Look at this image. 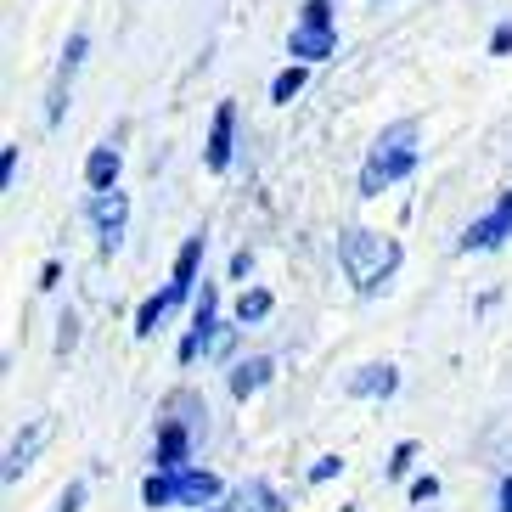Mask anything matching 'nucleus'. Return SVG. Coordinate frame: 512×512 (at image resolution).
Listing matches in <instances>:
<instances>
[{"instance_id": "obj_1", "label": "nucleus", "mask_w": 512, "mask_h": 512, "mask_svg": "<svg viewBox=\"0 0 512 512\" xmlns=\"http://www.w3.org/2000/svg\"><path fill=\"white\" fill-rule=\"evenodd\" d=\"M338 259H344L349 282L361 287V293H377V287L394 276V265H400V242L355 226V231H344V237H338Z\"/></svg>"}, {"instance_id": "obj_2", "label": "nucleus", "mask_w": 512, "mask_h": 512, "mask_svg": "<svg viewBox=\"0 0 512 512\" xmlns=\"http://www.w3.org/2000/svg\"><path fill=\"white\" fill-rule=\"evenodd\" d=\"M411 169H417V124L400 119V124H389V130H383V136L372 141V152H366L361 192H366V197H377L383 186H394L400 175H411Z\"/></svg>"}, {"instance_id": "obj_3", "label": "nucleus", "mask_w": 512, "mask_h": 512, "mask_svg": "<svg viewBox=\"0 0 512 512\" xmlns=\"http://www.w3.org/2000/svg\"><path fill=\"white\" fill-rule=\"evenodd\" d=\"M220 496V479L203 473V467H175V473H152L141 484V501L147 507H203V501Z\"/></svg>"}, {"instance_id": "obj_4", "label": "nucleus", "mask_w": 512, "mask_h": 512, "mask_svg": "<svg viewBox=\"0 0 512 512\" xmlns=\"http://www.w3.org/2000/svg\"><path fill=\"white\" fill-rule=\"evenodd\" d=\"M203 248H209V237H186V248L175 254V276H169V287L158 293V299H147V304L136 310V332H141V338H147V332H158V321H164L169 310H175L186 293H192L197 265H203Z\"/></svg>"}, {"instance_id": "obj_5", "label": "nucleus", "mask_w": 512, "mask_h": 512, "mask_svg": "<svg viewBox=\"0 0 512 512\" xmlns=\"http://www.w3.org/2000/svg\"><path fill=\"white\" fill-rule=\"evenodd\" d=\"M91 220L96 231H102V248L113 254L124 242V220H130V197L119 192V186H102V192H91Z\"/></svg>"}, {"instance_id": "obj_6", "label": "nucleus", "mask_w": 512, "mask_h": 512, "mask_svg": "<svg viewBox=\"0 0 512 512\" xmlns=\"http://www.w3.org/2000/svg\"><path fill=\"white\" fill-rule=\"evenodd\" d=\"M214 338H220V332H214V287L203 282V299H197V316H192V332H186V338H181V361L192 366L197 355H203V349H214Z\"/></svg>"}, {"instance_id": "obj_7", "label": "nucleus", "mask_w": 512, "mask_h": 512, "mask_svg": "<svg viewBox=\"0 0 512 512\" xmlns=\"http://www.w3.org/2000/svg\"><path fill=\"white\" fill-rule=\"evenodd\" d=\"M512 237V192L496 203V214H484V220H473V226L462 231V248H496V242Z\"/></svg>"}, {"instance_id": "obj_8", "label": "nucleus", "mask_w": 512, "mask_h": 512, "mask_svg": "<svg viewBox=\"0 0 512 512\" xmlns=\"http://www.w3.org/2000/svg\"><path fill=\"white\" fill-rule=\"evenodd\" d=\"M287 51L304 62H321L338 51V34H332V23H316V17H304L299 29H293V40H287Z\"/></svg>"}, {"instance_id": "obj_9", "label": "nucleus", "mask_w": 512, "mask_h": 512, "mask_svg": "<svg viewBox=\"0 0 512 512\" xmlns=\"http://www.w3.org/2000/svg\"><path fill=\"white\" fill-rule=\"evenodd\" d=\"M231 130H237V102H220L214 107V124H209V147H203V164L209 169L231 164Z\"/></svg>"}, {"instance_id": "obj_10", "label": "nucleus", "mask_w": 512, "mask_h": 512, "mask_svg": "<svg viewBox=\"0 0 512 512\" xmlns=\"http://www.w3.org/2000/svg\"><path fill=\"white\" fill-rule=\"evenodd\" d=\"M46 439H51V422L40 417V422H34V428H29V434L17 439L12 451H6V479H12V484L23 479V473H29V467H34V456H40V445H46Z\"/></svg>"}, {"instance_id": "obj_11", "label": "nucleus", "mask_w": 512, "mask_h": 512, "mask_svg": "<svg viewBox=\"0 0 512 512\" xmlns=\"http://www.w3.org/2000/svg\"><path fill=\"white\" fill-rule=\"evenodd\" d=\"M226 512H287V507H282V496H276L271 484L248 479L242 490H231V496H226Z\"/></svg>"}, {"instance_id": "obj_12", "label": "nucleus", "mask_w": 512, "mask_h": 512, "mask_svg": "<svg viewBox=\"0 0 512 512\" xmlns=\"http://www.w3.org/2000/svg\"><path fill=\"white\" fill-rule=\"evenodd\" d=\"M158 473H175V467H186V428L181 422H164V434H158Z\"/></svg>"}, {"instance_id": "obj_13", "label": "nucleus", "mask_w": 512, "mask_h": 512, "mask_svg": "<svg viewBox=\"0 0 512 512\" xmlns=\"http://www.w3.org/2000/svg\"><path fill=\"white\" fill-rule=\"evenodd\" d=\"M265 383H271V361H265V355H254V361H237V372H231V394H237V400L259 394Z\"/></svg>"}, {"instance_id": "obj_14", "label": "nucleus", "mask_w": 512, "mask_h": 512, "mask_svg": "<svg viewBox=\"0 0 512 512\" xmlns=\"http://www.w3.org/2000/svg\"><path fill=\"white\" fill-rule=\"evenodd\" d=\"M85 181H91V192H102V186L119 181V152H113V147H96L91 158H85Z\"/></svg>"}, {"instance_id": "obj_15", "label": "nucleus", "mask_w": 512, "mask_h": 512, "mask_svg": "<svg viewBox=\"0 0 512 512\" xmlns=\"http://www.w3.org/2000/svg\"><path fill=\"white\" fill-rule=\"evenodd\" d=\"M394 383H400V377H394V366H361V377H349V394H394Z\"/></svg>"}, {"instance_id": "obj_16", "label": "nucleus", "mask_w": 512, "mask_h": 512, "mask_svg": "<svg viewBox=\"0 0 512 512\" xmlns=\"http://www.w3.org/2000/svg\"><path fill=\"white\" fill-rule=\"evenodd\" d=\"M259 316H271V293H265V287H254V293H242V299H237V321H242V327L259 321Z\"/></svg>"}, {"instance_id": "obj_17", "label": "nucleus", "mask_w": 512, "mask_h": 512, "mask_svg": "<svg viewBox=\"0 0 512 512\" xmlns=\"http://www.w3.org/2000/svg\"><path fill=\"white\" fill-rule=\"evenodd\" d=\"M299 91H304V68H287V74H276V85H271V102H293Z\"/></svg>"}, {"instance_id": "obj_18", "label": "nucleus", "mask_w": 512, "mask_h": 512, "mask_svg": "<svg viewBox=\"0 0 512 512\" xmlns=\"http://www.w3.org/2000/svg\"><path fill=\"white\" fill-rule=\"evenodd\" d=\"M85 46H91V40H85V34H74V40H68V51H62V74L57 79H68L79 68V57H85Z\"/></svg>"}, {"instance_id": "obj_19", "label": "nucleus", "mask_w": 512, "mask_h": 512, "mask_svg": "<svg viewBox=\"0 0 512 512\" xmlns=\"http://www.w3.org/2000/svg\"><path fill=\"white\" fill-rule=\"evenodd\" d=\"M0 181H6V192L17 186V147H12V141L0 147Z\"/></svg>"}, {"instance_id": "obj_20", "label": "nucleus", "mask_w": 512, "mask_h": 512, "mask_svg": "<svg viewBox=\"0 0 512 512\" xmlns=\"http://www.w3.org/2000/svg\"><path fill=\"white\" fill-rule=\"evenodd\" d=\"M332 473H344V462H338V456H321V462L310 467V479H316V484H327Z\"/></svg>"}, {"instance_id": "obj_21", "label": "nucleus", "mask_w": 512, "mask_h": 512, "mask_svg": "<svg viewBox=\"0 0 512 512\" xmlns=\"http://www.w3.org/2000/svg\"><path fill=\"white\" fill-rule=\"evenodd\" d=\"M79 507H85V484H68L62 501H57V512H79Z\"/></svg>"}, {"instance_id": "obj_22", "label": "nucleus", "mask_w": 512, "mask_h": 512, "mask_svg": "<svg viewBox=\"0 0 512 512\" xmlns=\"http://www.w3.org/2000/svg\"><path fill=\"white\" fill-rule=\"evenodd\" d=\"M411 456H417V445H400V451H394V462H389V473H394V479H400V473L411 467Z\"/></svg>"}, {"instance_id": "obj_23", "label": "nucleus", "mask_w": 512, "mask_h": 512, "mask_svg": "<svg viewBox=\"0 0 512 512\" xmlns=\"http://www.w3.org/2000/svg\"><path fill=\"white\" fill-rule=\"evenodd\" d=\"M439 496V479H417L411 484V501H434Z\"/></svg>"}, {"instance_id": "obj_24", "label": "nucleus", "mask_w": 512, "mask_h": 512, "mask_svg": "<svg viewBox=\"0 0 512 512\" xmlns=\"http://www.w3.org/2000/svg\"><path fill=\"white\" fill-rule=\"evenodd\" d=\"M490 51H512V29H496V40H490Z\"/></svg>"}, {"instance_id": "obj_25", "label": "nucleus", "mask_w": 512, "mask_h": 512, "mask_svg": "<svg viewBox=\"0 0 512 512\" xmlns=\"http://www.w3.org/2000/svg\"><path fill=\"white\" fill-rule=\"evenodd\" d=\"M501 512H512V479L501 484Z\"/></svg>"}, {"instance_id": "obj_26", "label": "nucleus", "mask_w": 512, "mask_h": 512, "mask_svg": "<svg viewBox=\"0 0 512 512\" xmlns=\"http://www.w3.org/2000/svg\"><path fill=\"white\" fill-rule=\"evenodd\" d=\"M338 512H349V507H338Z\"/></svg>"}]
</instances>
